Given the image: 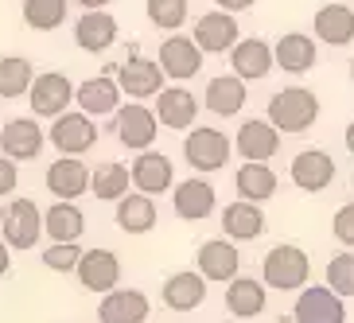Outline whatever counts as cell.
<instances>
[{"mask_svg":"<svg viewBox=\"0 0 354 323\" xmlns=\"http://www.w3.org/2000/svg\"><path fill=\"white\" fill-rule=\"evenodd\" d=\"M319 117V98L304 86H288V90H277L269 98V121L281 133L296 136V133H308Z\"/></svg>","mask_w":354,"mask_h":323,"instance_id":"obj_1","label":"cell"},{"mask_svg":"<svg viewBox=\"0 0 354 323\" xmlns=\"http://www.w3.org/2000/svg\"><path fill=\"white\" fill-rule=\"evenodd\" d=\"M261 277H265V284L277 288V292H296V288L308 284V277H312V261H308V253H304L300 246L281 241V246H272V250L265 253Z\"/></svg>","mask_w":354,"mask_h":323,"instance_id":"obj_2","label":"cell"},{"mask_svg":"<svg viewBox=\"0 0 354 323\" xmlns=\"http://www.w3.org/2000/svg\"><path fill=\"white\" fill-rule=\"evenodd\" d=\"M0 234L12 250H32L35 241L47 234V222H43V210L35 207L32 199H12L0 207Z\"/></svg>","mask_w":354,"mask_h":323,"instance_id":"obj_3","label":"cell"},{"mask_svg":"<svg viewBox=\"0 0 354 323\" xmlns=\"http://www.w3.org/2000/svg\"><path fill=\"white\" fill-rule=\"evenodd\" d=\"M230 136L226 133H218V129H210V125H203V129H191L187 133V140H183V156H187V164L195 167V172H218L222 164L230 160Z\"/></svg>","mask_w":354,"mask_h":323,"instance_id":"obj_4","label":"cell"},{"mask_svg":"<svg viewBox=\"0 0 354 323\" xmlns=\"http://www.w3.org/2000/svg\"><path fill=\"white\" fill-rule=\"evenodd\" d=\"M74 90H78V86H71L66 74L43 71V74H35L32 90H28V105H32L35 117H59V113H66V105L74 102Z\"/></svg>","mask_w":354,"mask_h":323,"instance_id":"obj_5","label":"cell"},{"mask_svg":"<svg viewBox=\"0 0 354 323\" xmlns=\"http://www.w3.org/2000/svg\"><path fill=\"white\" fill-rule=\"evenodd\" d=\"M292 320H296V323H346L343 296H339L331 284H312V288H300L296 308H292Z\"/></svg>","mask_w":354,"mask_h":323,"instance_id":"obj_6","label":"cell"},{"mask_svg":"<svg viewBox=\"0 0 354 323\" xmlns=\"http://www.w3.org/2000/svg\"><path fill=\"white\" fill-rule=\"evenodd\" d=\"M47 140H51L59 152H66V156H82V152H90V148L97 145V125L86 109L82 113H59L51 133H47Z\"/></svg>","mask_w":354,"mask_h":323,"instance_id":"obj_7","label":"cell"},{"mask_svg":"<svg viewBox=\"0 0 354 323\" xmlns=\"http://www.w3.org/2000/svg\"><path fill=\"white\" fill-rule=\"evenodd\" d=\"M203 47H198L195 35H171V39L160 43V66L167 71V78L176 82H187L203 71Z\"/></svg>","mask_w":354,"mask_h":323,"instance_id":"obj_8","label":"cell"},{"mask_svg":"<svg viewBox=\"0 0 354 323\" xmlns=\"http://www.w3.org/2000/svg\"><path fill=\"white\" fill-rule=\"evenodd\" d=\"M164 78L167 71L160 66V59L152 63V59H140V55H133V59H125V63L117 66V82H121V90H125L129 98H156L160 90H164Z\"/></svg>","mask_w":354,"mask_h":323,"instance_id":"obj_9","label":"cell"},{"mask_svg":"<svg viewBox=\"0 0 354 323\" xmlns=\"http://www.w3.org/2000/svg\"><path fill=\"white\" fill-rule=\"evenodd\" d=\"M292 183L300 191H308V195H319V191H327L335 183V160L323 152V148H304L300 156L292 160L288 167Z\"/></svg>","mask_w":354,"mask_h":323,"instance_id":"obj_10","label":"cell"},{"mask_svg":"<svg viewBox=\"0 0 354 323\" xmlns=\"http://www.w3.org/2000/svg\"><path fill=\"white\" fill-rule=\"evenodd\" d=\"M195 261H198V273H203L207 281H214V284H230L241 269V253H238V246H234V238L230 241L226 238L203 241Z\"/></svg>","mask_w":354,"mask_h":323,"instance_id":"obj_11","label":"cell"},{"mask_svg":"<svg viewBox=\"0 0 354 323\" xmlns=\"http://www.w3.org/2000/svg\"><path fill=\"white\" fill-rule=\"evenodd\" d=\"M156 125H160V117H156V109H148V105H125V109H117V140H121L129 152L152 148Z\"/></svg>","mask_w":354,"mask_h":323,"instance_id":"obj_12","label":"cell"},{"mask_svg":"<svg viewBox=\"0 0 354 323\" xmlns=\"http://www.w3.org/2000/svg\"><path fill=\"white\" fill-rule=\"evenodd\" d=\"M195 39H198V47H203L207 55L234 51V43L241 39L234 12L218 8V12H207V16H198V20H195Z\"/></svg>","mask_w":354,"mask_h":323,"instance_id":"obj_13","label":"cell"},{"mask_svg":"<svg viewBox=\"0 0 354 323\" xmlns=\"http://www.w3.org/2000/svg\"><path fill=\"white\" fill-rule=\"evenodd\" d=\"M90 179H94V172L82 164L78 156H59L51 167H47V176H43V183H47V191L59 199H78L90 191Z\"/></svg>","mask_w":354,"mask_h":323,"instance_id":"obj_14","label":"cell"},{"mask_svg":"<svg viewBox=\"0 0 354 323\" xmlns=\"http://www.w3.org/2000/svg\"><path fill=\"white\" fill-rule=\"evenodd\" d=\"M234 148L241 152V160H272L281 152V129L272 125L269 117H253L238 129Z\"/></svg>","mask_w":354,"mask_h":323,"instance_id":"obj_15","label":"cell"},{"mask_svg":"<svg viewBox=\"0 0 354 323\" xmlns=\"http://www.w3.org/2000/svg\"><path fill=\"white\" fill-rule=\"evenodd\" d=\"M78 281H82V288L90 292H113L117 281H121V261H117L113 250H86L82 261H78Z\"/></svg>","mask_w":354,"mask_h":323,"instance_id":"obj_16","label":"cell"},{"mask_svg":"<svg viewBox=\"0 0 354 323\" xmlns=\"http://www.w3.org/2000/svg\"><path fill=\"white\" fill-rule=\"evenodd\" d=\"M74 43L86 55H102L117 43V20L105 8H86V16H78L74 24Z\"/></svg>","mask_w":354,"mask_h":323,"instance_id":"obj_17","label":"cell"},{"mask_svg":"<svg viewBox=\"0 0 354 323\" xmlns=\"http://www.w3.org/2000/svg\"><path fill=\"white\" fill-rule=\"evenodd\" d=\"M43 129L35 125V117H12L8 125L0 129V152L12 160H35L43 152Z\"/></svg>","mask_w":354,"mask_h":323,"instance_id":"obj_18","label":"cell"},{"mask_svg":"<svg viewBox=\"0 0 354 323\" xmlns=\"http://www.w3.org/2000/svg\"><path fill=\"white\" fill-rule=\"evenodd\" d=\"M171 207H176V214L183 222H203V219L214 214L218 195H214V187H210L207 179H183V183H176Z\"/></svg>","mask_w":354,"mask_h":323,"instance_id":"obj_19","label":"cell"},{"mask_svg":"<svg viewBox=\"0 0 354 323\" xmlns=\"http://www.w3.org/2000/svg\"><path fill=\"white\" fill-rule=\"evenodd\" d=\"M152 304L140 288H113L105 292L102 308H97V320L102 323H145Z\"/></svg>","mask_w":354,"mask_h":323,"instance_id":"obj_20","label":"cell"},{"mask_svg":"<svg viewBox=\"0 0 354 323\" xmlns=\"http://www.w3.org/2000/svg\"><path fill=\"white\" fill-rule=\"evenodd\" d=\"M121 82H117L113 74H97V78H86L78 90H74V102L82 105L90 117H109L117 113V102H121Z\"/></svg>","mask_w":354,"mask_h":323,"instance_id":"obj_21","label":"cell"},{"mask_svg":"<svg viewBox=\"0 0 354 323\" xmlns=\"http://www.w3.org/2000/svg\"><path fill=\"white\" fill-rule=\"evenodd\" d=\"M272 63H277V51H272L265 39H238L234 51H230V71L241 74L245 82L265 78V74L272 71Z\"/></svg>","mask_w":354,"mask_h":323,"instance_id":"obj_22","label":"cell"},{"mask_svg":"<svg viewBox=\"0 0 354 323\" xmlns=\"http://www.w3.org/2000/svg\"><path fill=\"white\" fill-rule=\"evenodd\" d=\"M171 183H176V167H171V160H167L164 152H152V148H145V152L133 160V187H136V191L164 195Z\"/></svg>","mask_w":354,"mask_h":323,"instance_id":"obj_23","label":"cell"},{"mask_svg":"<svg viewBox=\"0 0 354 323\" xmlns=\"http://www.w3.org/2000/svg\"><path fill=\"white\" fill-rule=\"evenodd\" d=\"M265 304H269V284L265 277L253 281V277H234L226 284V312L238 315V320H253V315L265 312Z\"/></svg>","mask_w":354,"mask_h":323,"instance_id":"obj_24","label":"cell"},{"mask_svg":"<svg viewBox=\"0 0 354 323\" xmlns=\"http://www.w3.org/2000/svg\"><path fill=\"white\" fill-rule=\"evenodd\" d=\"M207 277L203 273H191V269H183V273H171L164 281V304L171 308V312H195L198 304L207 300Z\"/></svg>","mask_w":354,"mask_h":323,"instance_id":"obj_25","label":"cell"},{"mask_svg":"<svg viewBox=\"0 0 354 323\" xmlns=\"http://www.w3.org/2000/svg\"><path fill=\"white\" fill-rule=\"evenodd\" d=\"M160 102H156V117L160 125L167 129H191L198 117V98L191 94V90H183V86H167V90H160Z\"/></svg>","mask_w":354,"mask_h":323,"instance_id":"obj_26","label":"cell"},{"mask_svg":"<svg viewBox=\"0 0 354 323\" xmlns=\"http://www.w3.org/2000/svg\"><path fill=\"white\" fill-rule=\"evenodd\" d=\"M222 230H226V238L234 241H253L265 234V214H261V203L253 199H238V203H230L222 210Z\"/></svg>","mask_w":354,"mask_h":323,"instance_id":"obj_27","label":"cell"},{"mask_svg":"<svg viewBox=\"0 0 354 323\" xmlns=\"http://www.w3.org/2000/svg\"><path fill=\"white\" fill-rule=\"evenodd\" d=\"M203 102H207L210 113H218V117L241 113V105H245V78L241 74H218V78H210Z\"/></svg>","mask_w":354,"mask_h":323,"instance_id":"obj_28","label":"cell"},{"mask_svg":"<svg viewBox=\"0 0 354 323\" xmlns=\"http://www.w3.org/2000/svg\"><path fill=\"white\" fill-rule=\"evenodd\" d=\"M234 187L241 199H253V203H265V199L277 195V172H272L265 160H245L234 176Z\"/></svg>","mask_w":354,"mask_h":323,"instance_id":"obj_29","label":"cell"},{"mask_svg":"<svg viewBox=\"0 0 354 323\" xmlns=\"http://www.w3.org/2000/svg\"><path fill=\"white\" fill-rule=\"evenodd\" d=\"M315 35L331 47H346L354 39V8L346 4H323L315 12Z\"/></svg>","mask_w":354,"mask_h":323,"instance_id":"obj_30","label":"cell"},{"mask_svg":"<svg viewBox=\"0 0 354 323\" xmlns=\"http://www.w3.org/2000/svg\"><path fill=\"white\" fill-rule=\"evenodd\" d=\"M277 66L288 74H308L315 66V39H308L304 32H288L277 39Z\"/></svg>","mask_w":354,"mask_h":323,"instance_id":"obj_31","label":"cell"},{"mask_svg":"<svg viewBox=\"0 0 354 323\" xmlns=\"http://www.w3.org/2000/svg\"><path fill=\"white\" fill-rule=\"evenodd\" d=\"M43 222H47L51 241H78L86 234V214L74 199H59L51 210H43Z\"/></svg>","mask_w":354,"mask_h":323,"instance_id":"obj_32","label":"cell"},{"mask_svg":"<svg viewBox=\"0 0 354 323\" xmlns=\"http://www.w3.org/2000/svg\"><path fill=\"white\" fill-rule=\"evenodd\" d=\"M117 226L125 234H148L156 226V199L140 191V195H125L117 199Z\"/></svg>","mask_w":354,"mask_h":323,"instance_id":"obj_33","label":"cell"},{"mask_svg":"<svg viewBox=\"0 0 354 323\" xmlns=\"http://www.w3.org/2000/svg\"><path fill=\"white\" fill-rule=\"evenodd\" d=\"M35 82V71L24 55H0V98H28Z\"/></svg>","mask_w":354,"mask_h":323,"instance_id":"obj_34","label":"cell"},{"mask_svg":"<svg viewBox=\"0 0 354 323\" xmlns=\"http://www.w3.org/2000/svg\"><path fill=\"white\" fill-rule=\"evenodd\" d=\"M129 183H133V172L125 164H113V160H105V164L94 167V179H90V191L105 203H117V199L129 195Z\"/></svg>","mask_w":354,"mask_h":323,"instance_id":"obj_35","label":"cell"},{"mask_svg":"<svg viewBox=\"0 0 354 323\" xmlns=\"http://www.w3.org/2000/svg\"><path fill=\"white\" fill-rule=\"evenodd\" d=\"M24 24L32 32H55L66 24V0H24Z\"/></svg>","mask_w":354,"mask_h":323,"instance_id":"obj_36","label":"cell"},{"mask_svg":"<svg viewBox=\"0 0 354 323\" xmlns=\"http://www.w3.org/2000/svg\"><path fill=\"white\" fill-rule=\"evenodd\" d=\"M187 0H148V20L156 24L160 32H179L187 24Z\"/></svg>","mask_w":354,"mask_h":323,"instance_id":"obj_37","label":"cell"},{"mask_svg":"<svg viewBox=\"0 0 354 323\" xmlns=\"http://www.w3.org/2000/svg\"><path fill=\"white\" fill-rule=\"evenodd\" d=\"M327 284H331L343 300H351L354 296V253H335L331 261H327Z\"/></svg>","mask_w":354,"mask_h":323,"instance_id":"obj_38","label":"cell"},{"mask_svg":"<svg viewBox=\"0 0 354 323\" xmlns=\"http://www.w3.org/2000/svg\"><path fill=\"white\" fill-rule=\"evenodd\" d=\"M78 261H82L78 241H51V246L43 250V265H47L51 273H74Z\"/></svg>","mask_w":354,"mask_h":323,"instance_id":"obj_39","label":"cell"},{"mask_svg":"<svg viewBox=\"0 0 354 323\" xmlns=\"http://www.w3.org/2000/svg\"><path fill=\"white\" fill-rule=\"evenodd\" d=\"M335 238L343 241V246H351L354 250V203H346V207L335 210Z\"/></svg>","mask_w":354,"mask_h":323,"instance_id":"obj_40","label":"cell"},{"mask_svg":"<svg viewBox=\"0 0 354 323\" xmlns=\"http://www.w3.org/2000/svg\"><path fill=\"white\" fill-rule=\"evenodd\" d=\"M16 183H20V172H16V160L0 152V199H4V195H12V191H16Z\"/></svg>","mask_w":354,"mask_h":323,"instance_id":"obj_41","label":"cell"},{"mask_svg":"<svg viewBox=\"0 0 354 323\" xmlns=\"http://www.w3.org/2000/svg\"><path fill=\"white\" fill-rule=\"evenodd\" d=\"M218 8H226V12H245V8H253L257 0H214Z\"/></svg>","mask_w":354,"mask_h":323,"instance_id":"obj_42","label":"cell"},{"mask_svg":"<svg viewBox=\"0 0 354 323\" xmlns=\"http://www.w3.org/2000/svg\"><path fill=\"white\" fill-rule=\"evenodd\" d=\"M8 241H4V234H0V277H4V273H8V265H12V257H8Z\"/></svg>","mask_w":354,"mask_h":323,"instance_id":"obj_43","label":"cell"},{"mask_svg":"<svg viewBox=\"0 0 354 323\" xmlns=\"http://www.w3.org/2000/svg\"><path fill=\"white\" fill-rule=\"evenodd\" d=\"M346 152H351V156H354V121H351V125H346Z\"/></svg>","mask_w":354,"mask_h":323,"instance_id":"obj_44","label":"cell"},{"mask_svg":"<svg viewBox=\"0 0 354 323\" xmlns=\"http://www.w3.org/2000/svg\"><path fill=\"white\" fill-rule=\"evenodd\" d=\"M78 4H82V8H105L109 0H78Z\"/></svg>","mask_w":354,"mask_h":323,"instance_id":"obj_45","label":"cell"},{"mask_svg":"<svg viewBox=\"0 0 354 323\" xmlns=\"http://www.w3.org/2000/svg\"><path fill=\"white\" fill-rule=\"evenodd\" d=\"M351 78H354V63H351Z\"/></svg>","mask_w":354,"mask_h":323,"instance_id":"obj_46","label":"cell"},{"mask_svg":"<svg viewBox=\"0 0 354 323\" xmlns=\"http://www.w3.org/2000/svg\"><path fill=\"white\" fill-rule=\"evenodd\" d=\"M351 183H354V179H351Z\"/></svg>","mask_w":354,"mask_h":323,"instance_id":"obj_47","label":"cell"}]
</instances>
